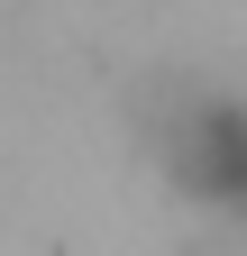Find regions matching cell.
Listing matches in <instances>:
<instances>
[{"label":"cell","mask_w":247,"mask_h":256,"mask_svg":"<svg viewBox=\"0 0 247 256\" xmlns=\"http://www.w3.org/2000/svg\"><path fill=\"white\" fill-rule=\"evenodd\" d=\"M156 146H165V165H174L183 183H202V192H247V119L174 101V110L156 119Z\"/></svg>","instance_id":"6da1fadb"}]
</instances>
